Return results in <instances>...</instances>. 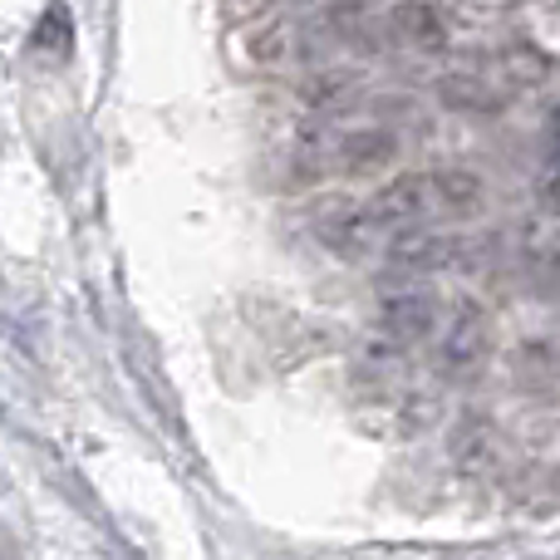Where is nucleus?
<instances>
[{"instance_id":"obj_6","label":"nucleus","mask_w":560,"mask_h":560,"mask_svg":"<svg viewBox=\"0 0 560 560\" xmlns=\"http://www.w3.org/2000/svg\"><path fill=\"white\" fill-rule=\"evenodd\" d=\"M447 457H453L457 472L482 477L502 463V428L487 413H467L453 423V438H447Z\"/></svg>"},{"instance_id":"obj_3","label":"nucleus","mask_w":560,"mask_h":560,"mask_svg":"<svg viewBox=\"0 0 560 560\" xmlns=\"http://www.w3.org/2000/svg\"><path fill=\"white\" fill-rule=\"evenodd\" d=\"M492 345H497V329H492V315L472 300L453 310L438 329V369L447 378H477L492 359Z\"/></svg>"},{"instance_id":"obj_4","label":"nucleus","mask_w":560,"mask_h":560,"mask_svg":"<svg viewBox=\"0 0 560 560\" xmlns=\"http://www.w3.org/2000/svg\"><path fill=\"white\" fill-rule=\"evenodd\" d=\"M374 335L394 339L398 349L438 335V295H433V285L418 280V276H398V285H388L384 295H378Z\"/></svg>"},{"instance_id":"obj_1","label":"nucleus","mask_w":560,"mask_h":560,"mask_svg":"<svg viewBox=\"0 0 560 560\" xmlns=\"http://www.w3.org/2000/svg\"><path fill=\"white\" fill-rule=\"evenodd\" d=\"M487 207V183L472 167H433V173H398L369 197V217L384 236L433 232L443 222H472Z\"/></svg>"},{"instance_id":"obj_10","label":"nucleus","mask_w":560,"mask_h":560,"mask_svg":"<svg viewBox=\"0 0 560 560\" xmlns=\"http://www.w3.org/2000/svg\"><path fill=\"white\" fill-rule=\"evenodd\" d=\"M359 79L349 74V69H315V74L300 84V98H305V108H339L349 94H354Z\"/></svg>"},{"instance_id":"obj_7","label":"nucleus","mask_w":560,"mask_h":560,"mask_svg":"<svg viewBox=\"0 0 560 560\" xmlns=\"http://www.w3.org/2000/svg\"><path fill=\"white\" fill-rule=\"evenodd\" d=\"M512 384L522 388L526 398L556 408L560 404V345L551 339H526L512 354Z\"/></svg>"},{"instance_id":"obj_11","label":"nucleus","mask_w":560,"mask_h":560,"mask_svg":"<svg viewBox=\"0 0 560 560\" xmlns=\"http://www.w3.org/2000/svg\"><path fill=\"white\" fill-rule=\"evenodd\" d=\"M541 202L560 212V114L551 118V143H546V163H541Z\"/></svg>"},{"instance_id":"obj_9","label":"nucleus","mask_w":560,"mask_h":560,"mask_svg":"<svg viewBox=\"0 0 560 560\" xmlns=\"http://www.w3.org/2000/svg\"><path fill=\"white\" fill-rule=\"evenodd\" d=\"M30 55L49 59V65H65V59L74 55V20H69L65 5H49L45 15L35 20V30H30Z\"/></svg>"},{"instance_id":"obj_12","label":"nucleus","mask_w":560,"mask_h":560,"mask_svg":"<svg viewBox=\"0 0 560 560\" xmlns=\"http://www.w3.org/2000/svg\"><path fill=\"white\" fill-rule=\"evenodd\" d=\"M443 98L457 108H497V94L482 89L477 79H443Z\"/></svg>"},{"instance_id":"obj_13","label":"nucleus","mask_w":560,"mask_h":560,"mask_svg":"<svg viewBox=\"0 0 560 560\" xmlns=\"http://www.w3.org/2000/svg\"><path fill=\"white\" fill-rule=\"evenodd\" d=\"M285 5L290 0H226V10H232L236 20H246V25H252V20H266V15H280Z\"/></svg>"},{"instance_id":"obj_2","label":"nucleus","mask_w":560,"mask_h":560,"mask_svg":"<svg viewBox=\"0 0 560 560\" xmlns=\"http://www.w3.org/2000/svg\"><path fill=\"white\" fill-rule=\"evenodd\" d=\"M319 158L325 173L339 177H378L398 163V133L394 128H319Z\"/></svg>"},{"instance_id":"obj_8","label":"nucleus","mask_w":560,"mask_h":560,"mask_svg":"<svg viewBox=\"0 0 560 560\" xmlns=\"http://www.w3.org/2000/svg\"><path fill=\"white\" fill-rule=\"evenodd\" d=\"M388 35L398 39L404 49H418V55H438L447 45V25L428 0H404V5L388 10Z\"/></svg>"},{"instance_id":"obj_5","label":"nucleus","mask_w":560,"mask_h":560,"mask_svg":"<svg viewBox=\"0 0 560 560\" xmlns=\"http://www.w3.org/2000/svg\"><path fill=\"white\" fill-rule=\"evenodd\" d=\"M315 242L329 246L335 256H364L374 242H384V232L374 226L369 207H349V202H319L315 207Z\"/></svg>"}]
</instances>
